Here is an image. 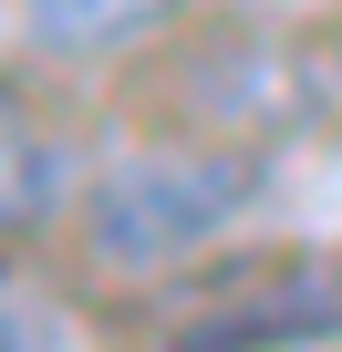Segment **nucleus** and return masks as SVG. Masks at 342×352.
Returning <instances> with one entry per match:
<instances>
[{
    "label": "nucleus",
    "instance_id": "20e7f679",
    "mask_svg": "<svg viewBox=\"0 0 342 352\" xmlns=\"http://www.w3.org/2000/svg\"><path fill=\"white\" fill-rule=\"evenodd\" d=\"M0 331H11V352H73V331L32 300V280H11V300H0Z\"/></svg>",
    "mask_w": 342,
    "mask_h": 352
},
{
    "label": "nucleus",
    "instance_id": "f257e3e1",
    "mask_svg": "<svg viewBox=\"0 0 342 352\" xmlns=\"http://www.w3.org/2000/svg\"><path fill=\"white\" fill-rule=\"evenodd\" d=\"M259 197V155H125L83 187V259L135 280L208 249L239 208Z\"/></svg>",
    "mask_w": 342,
    "mask_h": 352
},
{
    "label": "nucleus",
    "instance_id": "7ed1b4c3",
    "mask_svg": "<svg viewBox=\"0 0 342 352\" xmlns=\"http://www.w3.org/2000/svg\"><path fill=\"white\" fill-rule=\"evenodd\" d=\"M0 155H11V228H32V218H52V187H63V166H52V145H32V124L11 114V135H0Z\"/></svg>",
    "mask_w": 342,
    "mask_h": 352
},
{
    "label": "nucleus",
    "instance_id": "f03ea898",
    "mask_svg": "<svg viewBox=\"0 0 342 352\" xmlns=\"http://www.w3.org/2000/svg\"><path fill=\"white\" fill-rule=\"evenodd\" d=\"M187 0H21V32L42 52H114V42H145L156 21H177Z\"/></svg>",
    "mask_w": 342,
    "mask_h": 352
}]
</instances>
